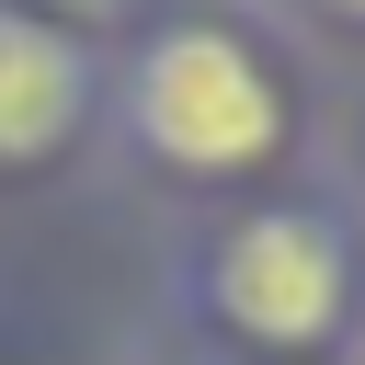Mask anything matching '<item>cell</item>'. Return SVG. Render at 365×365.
<instances>
[{"mask_svg":"<svg viewBox=\"0 0 365 365\" xmlns=\"http://www.w3.org/2000/svg\"><path fill=\"white\" fill-rule=\"evenodd\" d=\"M125 125H137L148 160H171V171H217V182H228V171H262V160L285 148V91H274V68H262L240 34H217V23H171V34L137 46Z\"/></svg>","mask_w":365,"mask_h":365,"instance_id":"obj_1","label":"cell"},{"mask_svg":"<svg viewBox=\"0 0 365 365\" xmlns=\"http://www.w3.org/2000/svg\"><path fill=\"white\" fill-rule=\"evenodd\" d=\"M205 297H217V319H228L240 342H262V354H319V342L342 331V308H354V240H342V217H319V205H262V217H240V228L205 251Z\"/></svg>","mask_w":365,"mask_h":365,"instance_id":"obj_2","label":"cell"},{"mask_svg":"<svg viewBox=\"0 0 365 365\" xmlns=\"http://www.w3.org/2000/svg\"><path fill=\"white\" fill-rule=\"evenodd\" d=\"M80 114H91V57H80L57 23H34V11L0 0V160L68 148Z\"/></svg>","mask_w":365,"mask_h":365,"instance_id":"obj_3","label":"cell"},{"mask_svg":"<svg viewBox=\"0 0 365 365\" xmlns=\"http://www.w3.org/2000/svg\"><path fill=\"white\" fill-rule=\"evenodd\" d=\"M331 11H342V23H365V0H331Z\"/></svg>","mask_w":365,"mask_h":365,"instance_id":"obj_4","label":"cell"}]
</instances>
